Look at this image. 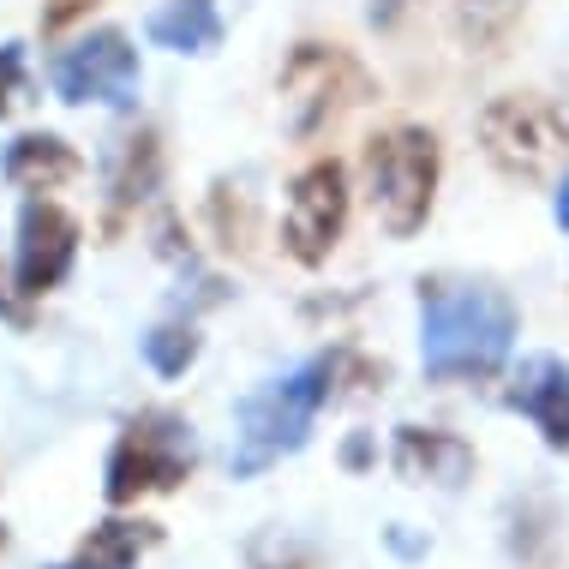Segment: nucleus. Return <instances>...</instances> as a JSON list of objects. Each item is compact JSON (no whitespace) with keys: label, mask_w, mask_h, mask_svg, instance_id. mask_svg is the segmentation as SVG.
I'll return each mask as SVG.
<instances>
[{"label":"nucleus","mask_w":569,"mask_h":569,"mask_svg":"<svg viewBox=\"0 0 569 569\" xmlns=\"http://www.w3.org/2000/svg\"><path fill=\"white\" fill-rule=\"evenodd\" d=\"M348 378L372 383L378 372L353 348H325L306 366H295V372L270 378L264 390H252L234 413V456H228V473H234V480H252V473L276 468L282 456H295L300 443L312 438V420L348 390Z\"/></svg>","instance_id":"obj_1"},{"label":"nucleus","mask_w":569,"mask_h":569,"mask_svg":"<svg viewBox=\"0 0 569 569\" xmlns=\"http://www.w3.org/2000/svg\"><path fill=\"white\" fill-rule=\"evenodd\" d=\"M521 312L491 282H420V366L432 383H486L510 366Z\"/></svg>","instance_id":"obj_2"},{"label":"nucleus","mask_w":569,"mask_h":569,"mask_svg":"<svg viewBox=\"0 0 569 569\" xmlns=\"http://www.w3.org/2000/svg\"><path fill=\"white\" fill-rule=\"evenodd\" d=\"M360 174H366V198L372 217L383 222L390 240H413L432 222L438 204V174H443V150L432 127H383L366 138L360 150Z\"/></svg>","instance_id":"obj_3"},{"label":"nucleus","mask_w":569,"mask_h":569,"mask_svg":"<svg viewBox=\"0 0 569 569\" xmlns=\"http://www.w3.org/2000/svg\"><path fill=\"white\" fill-rule=\"evenodd\" d=\"M198 468V438L192 420L174 408H138L120 426L109 468H102V498L114 510H127L138 498H157V491H180Z\"/></svg>","instance_id":"obj_4"},{"label":"nucleus","mask_w":569,"mask_h":569,"mask_svg":"<svg viewBox=\"0 0 569 569\" xmlns=\"http://www.w3.org/2000/svg\"><path fill=\"white\" fill-rule=\"evenodd\" d=\"M480 150L503 180L546 187L569 162V114L551 97H533V90L491 97L480 109Z\"/></svg>","instance_id":"obj_5"},{"label":"nucleus","mask_w":569,"mask_h":569,"mask_svg":"<svg viewBox=\"0 0 569 569\" xmlns=\"http://www.w3.org/2000/svg\"><path fill=\"white\" fill-rule=\"evenodd\" d=\"M276 90H282V120L288 138H318L330 120H342L348 109L372 102V72L353 60L342 42H295L276 72Z\"/></svg>","instance_id":"obj_6"},{"label":"nucleus","mask_w":569,"mask_h":569,"mask_svg":"<svg viewBox=\"0 0 569 569\" xmlns=\"http://www.w3.org/2000/svg\"><path fill=\"white\" fill-rule=\"evenodd\" d=\"M138 49L127 42V30L102 24L90 30V37H79L72 49L54 54V97L67 102V109H132L138 102Z\"/></svg>","instance_id":"obj_7"},{"label":"nucleus","mask_w":569,"mask_h":569,"mask_svg":"<svg viewBox=\"0 0 569 569\" xmlns=\"http://www.w3.org/2000/svg\"><path fill=\"white\" fill-rule=\"evenodd\" d=\"M348 228V168L336 157L306 162L288 187V210H282V252L300 270H325L336 240Z\"/></svg>","instance_id":"obj_8"},{"label":"nucleus","mask_w":569,"mask_h":569,"mask_svg":"<svg viewBox=\"0 0 569 569\" xmlns=\"http://www.w3.org/2000/svg\"><path fill=\"white\" fill-rule=\"evenodd\" d=\"M79 217L60 210L54 198H24L19 210V240H12V276H19V295L42 300L54 295L72 276V258H79Z\"/></svg>","instance_id":"obj_9"},{"label":"nucleus","mask_w":569,"mask_h":569,"mask_svg":"<svg viewBox=\"0 0 569 569\" xmlns=\"http://www.w3.org/2000/svg\"><path fill=\"white\" fill-rule=\"evenodd\" d=\"M157 192H162V138L157 127H138L109 150V168H102V228L120 234Z\"/></svg>","instance_id":"obj_10"},{"label":"nucleus","mask_w":569,"mask_h":569,"mask_svg":"<svg viewBox=\"0 0 569 569\" xmlns=\"http://www.w3.org/2000/svg\"><path fill=\"white\" fill-rule=\"evenodd\" d=\"M510 408L540 432L551 450L569 456V366L558 353H528L510 372Z\"/></svg>","instance_id":"obj_11"},{"label":"nucleus","mask_w":569,"mask_h":569,"mask_svg":"<svg viewBox=\"0 0 569 569\" xmlns=\"http://www.w3.org/2000/svg\"><path fill=\"white\" fill-rule=\"evenodd\" d=\"M390 461H396V473H402V480L443 486V491H456L473 473V450L456 432H443V426H396Z\"/></svg>","instance_id":"obj_12"},{"label":"nucleus","mask_w":569,"mask_h":569,"mask_svg":"<svg viewBox=\"0 0 569 569\" xmlns=\"http://www.w3.org/2000/svg\"><path fill=\"white\" fill-rule=\"evenodd\" d=\"M0 174H7V187L42 198V192L67 187V180H79L84 157L60 132H19L7 150H0Z\"/></svg>","instance_id":"obj_13"},{"label":"nucleus","mask_w":569,"mask_h":569,"mask_svg":"<svg viewBox=\"0 0 569 569\" xmlns=\"http://www.w3.org/2000/svg\"><path fill=\"white\" fill-rule=\"evenodd\" d=\"M157 540H162L157 521H144V516H109V521H97V528L84 533L72 558H60L49 569H138V558H144Z\"/></svg>","instance_id":"obj_14"},{"label":"nucleus","mask_w":569,"mask_h":569,"mask_svg":"<svg viewBox=\"0 0 569 569\" xmlns=\"http://www.w3.org/2000/svg\"><path fill=\"white\" fill-rule=\"evenodd\" d=\"M144 37L168 54H210L222 42V12L217 0H162L144 19Z\"/></svg>","instance_id":"obj_15"},{"label":"nucleus","mask_w":569,"mask_h":569,"mask_svg":"<svg viewBox=\"0 0 569 569\" xmlns=\"http://www.w3.org/2000/svg\"><path fill=\"white\" fill-rule=\"evenodd\" d=\"M528 0H450V30L468 54H503Z\"/></svg>","instance_id":"obj_16"},{"label":"nucleus","mask_w":569,"mask_h":569,"mask_svg":"<svg viewBox=\"0 0 569 569\" xmlns=\"http://www.w3.org/2000/svg\"><path fill=\"white\" fill-rule=\"evenodd\" d=\"M198 353H204V336H198L192 318H162V325L144 330V366L157 378H187Z\"/></svg>","instance_id":"obj_17"},{"label":"nucleus","mask_w":569,"mask_h":569,"mask_svg":"<svg viewBox=\"0 0 569 569\" xmlns=\"http://www.w3.org/2000/svg\"><path fill=\"white\" fill-rule=\"evenodd\" d=\"M210 228H217V246H228V252L252 240V210H246L240 198H234V210H228V180L210 187Z\"/></svg>","instance_id":"obj_18"},{"label":"nucleus","mask_w":569,"mask_h":569,"mask_svg":"<svg viewBox=\"0 0 569 569\" xmlns=\"http://www.w3.org/2000/svg\"><path fill=\"white\" fill-rule=\"evenodd\" d=\"M24 84H30V72H24V42H0V120H7V114L24 102Z\"/></svg>","instance_id":"obj_19"},{"label":"nucleus","mask_w":569,"mask_h":569,"mask_svg":"<svg viewBox=\"0 0 569 569\" xmlns=\"http://www.w3.org/2000/svg\"><path fill=\"white\" fill-rule=\"evenodd\" d=\"M30 306H37V300H24V295H19V276H12V270H7V258H0V325L30 330Z\"/></svg>","instance_id":"obj_20"},{"label":"nucleus","mask_w":569,"mask_h":569,"mask_svg":"<svg viewBox=\"0 0 569 569\" xmlns=\"http://www.w3.org/2000/svg\"><path fill=\"white\" fill-rule=\"evenodd\" d=\"M90 7H97V0H42V37H60V30L90 19Z\"/></svg>","instance_id":"obj_21"},{"label":"nucleus","mask_w":569,"mask_h":569,"mask_svg":"<svg viewBox=\"0 0 569 569\" xmlns=\"http://www.w3.org/2000/svg\"><path fill=\"white\" fill-rule=\"evenodd\" d=\"M408 7H413V0H372V7H366V19H372L378 30H396Z\"/></svg>","instance_id":"obj_22"},{"label":"nucleus","mask_w":569,"mask_h":569,"mask_svg":"<svg viewBox=\"0 0 569 569\" xmlns=\"http://www.w3.org/2000/svg\"><path fill=\"white\" fill-rule=\"evenodd\" d=\"M252 569H318V563L306 558V551H295V546H282V558H264V551H258V558H252Z\"/></svg>","instance_id":"obj_23"},{"label":"nucleus","mask_w":569,"mask_h":569,"mask_svg":"<svg viewBox=\"0 0 569 569\" xmlns=\"http://www.w3.org/2000/svg\"><path fill=\"white\" fill-rule=\"evenodd\" d=\"M342 461H348V468H366V461H372V443H366V438H348Z\"/></svg>","instance_id":"obj_24"},{"label":"nucleus","mask_w":569,"mask_h":569,"mask_svg":"<svg viewBox=\"0 0 569 569\" xmlns=\"http://www.w3.org/2000/svg\"><path fill=\"white\" fill-rule=\"evenodd\" d=\"M551 210H558V228H563V234H569V180H563V187H558V204H551Z\"/></svg>","instance_id":"obj_25"},{"label":"nucleus","mask_w":569,"mask_h":569,"mask_svg":"<svg viewBox=\"0 0 569 569\" xmlns=\"http://www.w3.org/2000/svg\"><path fill=\"white\" fill-rule=\"evenodd\" d=\"M0 546H7V521H0Z\"/></svg>","instance_id":"obj_26"}]
</instances>
